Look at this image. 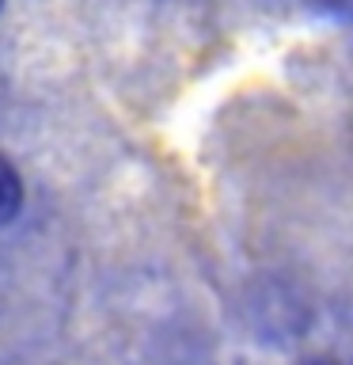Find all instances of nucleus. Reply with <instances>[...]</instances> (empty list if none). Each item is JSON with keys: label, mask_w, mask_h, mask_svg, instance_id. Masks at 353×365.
<instances>
[{"label": "nucleus", "mask_w": 353, "mask_h": 365, "mask_svg": "<svg viewBox=\"0 0 353 365\" xmlns=\"http://www.w3.org/2000/svg\"><path fill=\"white\" fill-rule=\"evenodd\" d=\"M23 210V179L11 160L0 156V228L11 225Z\"/></svg>", "instance_id": "f257e3e1"}, {"label": "nucleus", "mask_w": 353, "mask_h": 365, "mask_svg": "<svg viewBox=\"0 0 353 365\" xmlns=\"http://www.w3.org/2000/svg\"><path fill=\"white\" fill-rule=\"evenodd\" d=\"M304 365H338V361H304Z\"/></svg>", "instance_id": "f03ea898"}, {"label": "nucleus", "mask_w": 353, "mask_h": 365, "mask_svg": "<svg viewBox=\"0 0 353 365\" xmlns=\"http://www.w3.org/2000/svg\"><path fill=\"white\" fill-rule=\"evenodd\" d=\"M4 4H8V0H0V8H4Z\"/></svg>", "instance_id": "7ed1b4c3"}]
</instances>
